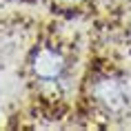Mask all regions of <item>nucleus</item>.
<instances>
[{
    "label": "nucleus",
    "mask_w": 131,
    "mask_h": 131,
    "mask_svg": "<svg viewBox=\"0 0 131 131\" xmlns=\"http://www.w3.org/2000/svg\"><path fill=\"white\" fill-rule=\"evenodd\" d=\"M127 42H129V49H131V29H129V36H127Z\"/></svg>",
    "instance_id": "20e7f679"
},
{
    "label": "nucleus",
    "mask_w": 131,
    "mask_h": 131,
    "mask_svg": "<svg viewBox=\"0 0 131 131\" xmlns=\"http://www.w3.org/2000/svg\"><path fill=\"white\" fill-rule=\"evenodd\" d=\"M91 98L109 116L124 113L129 109V102H131L124 82L118 76H111V73H102V76H98L91 82Z\"/></svg>",
    "instance_id": "f257e3e1"
},
{
    "label": "nucleus",
    "mask_w": 131,
    "mask_h": 131,
    "mask_svg": "<svg viewBox=\"0 0 131 131\" xmlns=\"http://www.w3.org/2000/svg\"><path fill=\"white\" fill-rule=\"evenodd\" d=\"M58 2H60V5H80V2H82V0H58Z\"/></svg>",
    "instance_id": "7ed1b4c3"
},
{
    "label": "nucleus",
    "mask_w": 131,
    "mask_h": 131,
    "mask_svg": "<svg viewBox=\"0 0 131 131\" xmlns=\"http://www.w3.org/2000/svg\"><path fill=\"white\" fill-rule=\"evenodd\" d=\"M31 71L42 82H53L67 71V58L53 47H40L31 56Z\"/></svg>",
    "instance_id": "f03ea898"
}]
</instances>
